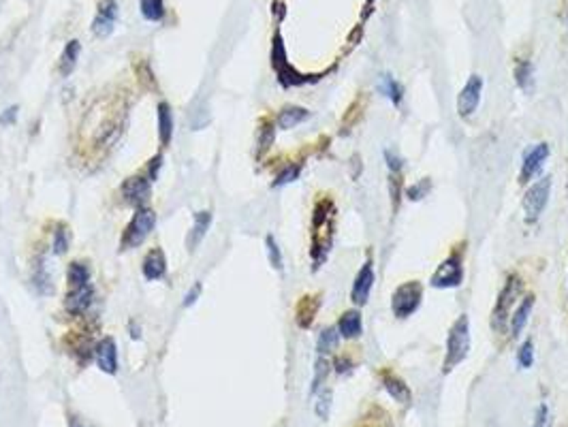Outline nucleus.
Segmentation results:
<instances>
[{"instance_id": "8", "label": "nucleus", "mask_w": 568, "mask_h": 427, "mask_svg": "<svg viewBox=\"0 0 568 427\" xmlns=\"http://www.w3.org/2000/svg\"><path fill=\"white\" fill-rule=\"evenodd\" d=\"M483 86H485V80L479 73H472L468 77V82L464 84V88L459 90V94H457V116L462 120L472 118L474 112L479 109L481 97H483Z\"/></svg>"}, {"instance_id": "21", "label": "nucleus", "mask_w": 568, "mask_h": 427, "mask_svg": "<svg viewBox=\"0 0 568 427\" xmlns=\"http://www.w3.org/2000/svg\"><path fill=\"white\" fill-rule=\"evenodd\" d=\"M383 387H385V391L395 399V401H400V404H410V399H413V391H410V387L400 378V376H395V374H389V372H383Z\"/></svg>"}, {"instance_id": "3", "label": "nucleus", "mask_w": 568, "mask_h": 427, "mask_svg": "<svg viewBox=\"0 0 568 427\" xmlns=\"http://www.w3.org/2000/svg\"><path fill=\"white\" fill-rule=\"evenodd\" d=\"M423 301V286L419 280H408L400 284L391 295V312L395 318H408L413 316Z\"/></svg>"}, {"instance_id": "7", "label": "nucleus", "mask_w": 568, "mask_h": 427, "mask_svg": "<svg viewBox=\"0 0 568 427\" xmlns=\"http://www.w3.org/2000/svg\"><path fill=\"white\" fill-rule=\"evenodd\" d=\"M549 197H551V178L549 175L538 178L528 188V193L523 197V214H525V220L530 225L540 218V214L545 212V207L549 203Z\"/></svg>"}, {"instance_id": "15", "label": "nucleus", "mask_w": 568, "mask_h": 427, "mask_svg": "<svg viewBox=\"0 0 568 427\" xmlns=\"http://www.w3.org/2000/svg\"><path fill=\"white\" fill-rule=\"evenodd\" d=\"M141 271H143V278L148 282H156L160 278H165L167 274V259H165V252L160 248H152L143 263H141Z\"/></svg>"}, {"instance_id": "30", "label": "nucleus", "mask_w": 568, "mask_h": 427, "mask_svg": "<svg viewBox=\"0 0 568 427\" xmlns=\"http://www.w3.org/2000/svg\"><path fill=\"white\" fill-rule=\"evenodd\" d=\"M273 137H275V129H273V124L263 122L261 129H258V139H256V156H263V154L271 148Z\"/></svg>"}, {"instance_id": "23", "label": "nucleus", "mask_w": 568, "mask_h": 427, "mask_svg": "<svg viewBox=\"0 0 568 427\" xmlns=\"http://www.w3.org/2000/svg\"><path fill=\"white\" fill-rule=\"evenodd\" d=\"M80 54H82V43H80L77 39H73V41H69V43L65 45L62 56H60V65H58L62 77H69V75L75 71L77 60H80Z\"/></svg>"}, {"instance_id": "22", "label": "nucleus", "mask_w": 568, "mask_h": 427, "mask_svg": "<svg viewBox=\"0 0 568 427\" xmlns=\"http://www.w3.org/2000/svg\"><path fill=\"white\" fill-rule=\"evenodd\" d=\"M319 306H321L319 297H312V295L302 297V301L297 303V310H295V320L302 329H308L312 325V320L319 312Z\"/></svg>"}, {"instance_id": "40", "label": "nucleus", "mask_w": 568, "mask_h": 427, "mask_svg": "<svg viewBox=\"0 0 568 427\" xmlns=\"http://www.w3.org/2000/svg\"><path fill=\"white\" fill-rule=\"evenodd\" d=\"M340 376H344V374H351L353 372V367H355V363H353V359L351 357H344V355H340L336 361H334V365H332Z\"/></svg>"}, {"instance_id": "33", "label": "nucleus", "mask_w": 568, "mask_h": 427, "mask_svg": "<svg viewBox=\"0 0 568 427\" xmlns=\"http://www.w3.org/2000/svg\"><path fill=\"white\" fill-rule=\"evenodd\" d=\"M69 244H71V233H69V227L65 225H58V229L54 231V244H52V250L54 254H65L69 250Z\"/></svg>"}, {"instance_id": "13", "label": "nucleus", "mask_w": 568, "mask_h": 427, "mask_svg": "<svg viewBox=\"0 0 568 427\" xmlns=\"http://www.w3.org/2000/svg\"><path fill=\"white\" fill-rule=\"evenodd\" d=\"M94 359L101 372L114 376L118 372V346L111 335H105L94 346Z\"/></svg>"}, {"instance_id": "27", "label": "nucleus", "mask_w": 568, "mask_h": 427, "mask_svg": "<svg viewBox=\"0 0 568 427\" xmlns=\"http://www.w3.org/2000/svg\"><path fill=\"white\" fill-rule=\"evenodd\" d=\"M338 342H340V331L338 327H325L321 333H319V340H317V352L319 355H327L332 350L338 348Z\"/></svg>"}, {"instance_id": "11", "label": "nucleus", "mask_w": 568, "mask_h": 427, "mask_svg": "<svg viewBox=\"0 0 568 427\" xmlns=\"http://www.w3.org/2000/svg\"><path fill=\"white\" fill-rule=\"evenodd\" d=\"M122 197L133 207H148V201L152 197V182L148 175H133L122 184Z\"/></svg>"}, {"instance_id": "19", "label": "nucleus", "mask_w": 568, "mask_h": 427, "mask_svg": "<svg viewBox=\"0 0 568 427\" xmlns=\"http://www.w3.org/2000/svg\"><path fill=\"white\" fill-rule=\"evenodd\" d=\"M156 112H158V141H160V148H169L171 139H173V112H171V105L167 101H160Z\"/></svg>"}, {"instance_id": "37", "label": "nucleus", "mask_w": 568, "mask_h": 427, "mask_svg": "<svg viewBox=\"0 0 568 427\" xmlns=\"http://www.w3.org/2000/svg\"><path fill=\"white\" fill-rule=\"evenodd\" d=\"M430 190H432V180H430V178H423V180H419L415 186H410V188L406 190V197H408L410 201H421V199H425V197L430 195Z\"/></svg>"}, {"instance_id": "17", "label": "nucleus", "mask_w": 568, "mask_h": 427, "mask_svg": "<svg viewBox=\"0 0 568 427\" xmlns=\"http://www.w3.org/2000/svg\"><path fill=\"white\" fill-rule=\"evenodd\" d=\"M532 308H534V295H525L513 310L510 314V320H508V329H510V335L517 337L521 335V331L525 329L528 320H530V314H532Z\"/></svg>"}, {"instance_id": "2", "label": "nucleus", "mask_w": 568, "mask_h": 427, "mask_svg": "<svg viewBox=\"0 0 568 427\" xmlns=\"http://www.w3.org/2000/svg\"><path fill=\"white\" fill-rule=\"evenodd\" d=\"M521 293V280L517 274H510L498 295V301L493 306V312H491V325L496 331H502L508 320H510V314L517 306V297Z\"/></svg>"}, {"instance_id": "26", "label": "nucleus", "mask_w": 568, "mask_h": 427, "mask_svg": "<svg viewBox=\"0 0 568 427\" xmlns=\"http://www.w3.org/2000/svg\"><path fill=\"white\" fill-rule=\"evenodd\" d=\"M515 84L523 90L530 92L534 84V67L530 60H517L515 65Z\"/></svg>"}, {"instance_id": "43", "label": "nucleus", "mask_w": 568, "mask_h": 427, "mask_svg": "<svg viewBox=\"0 0 568 427\" xmlns=\"http://www.w3.org/2000/svg\"><path fill=\"white\" fill-rule=\"evenodd\" d=\"M18 112H20L18 105L7 107L3 114H0V124H3V126H11V124H16V120H18Z\"/></svg>"}, {"instance_id": "42", "label": "nucleus", "mask_w": 568, "mask_h": 427, "mask_svg": "<svg viewBox=\"0 0 568 427\" xmlns=\"http://www.w3.org/2000/svg\"><path fill=\"white\" fill-rule=\"evenodd\" d=\"M201 293H203V284H201V282H197V284H195V286H192V288H190V291L184 295V303H182V306H184V308H190V306H195V303L199 301Z\"/></svg>"}, {"instance_id": "32", "label": "nucleus", "mask_w": 568, "mask_h": 427, "mask_svg": "<svg viewBox=\"0 0 568 427\" xmlns=\"http://www.w3.org/2000/svg\"><path fill=\"white\" fill-rule=\"evenodd\" d=\"M317 395H319V397H317V401H315V412H317L319 418L327 421V418H329V412H332V399H334V393H332L329 389H323V391H319Z\"/></svg>"}, {"instance_id": "24", "label": "nucleus", "mask_w": 568, "mask_h": 427, "mask_svg": "<svg viewBox=\"0 0 568 427\" xmlns=\"http://www.w3.org/2000/svg\"><path fill=\"white\" fill-rule=\"evenodd\" d=\"M67 282H69V288L90 284V267L86 263H82V261L69 263V267H67Z\"/></svg>"}, {"instance_id": "20", "label": "nucleus", "mask_w": 568, "mask_h": 427, "mask_svg": "<svg viewBox=\"0 0 568 427\" xmlns=\"http://www.w3.org/2000/svg\"><path fill=\"white\" fill-rule=\"evenodd\" d=\"M338 331H340V337H344V340H357L364 333L361 312L359 310H346L338 320Z\"/></svg>"}, {"instance_id": "35", "label": "nucleus", "mask_w": 568, "mask_h": 427, "mask_svg": "<svg viewBox=\"0 0 568 427\" xmlns=\"http://www.w3.org/2000/svg\"><path fill=\"white\" fill-rule=\"evenodd\" d=\"M300 173H302V165H289V167H284L278 175H275V180H273V188H280V186H287V184H291V182H295L297 178H300Z\"/></svg>"}, {"instance_id": "28", "label": "nucleus", "mask_w": 568, "mask_h": 427, "mask_svg": "<svg viewBox=\"0 0 568 427\" xmlns=\"http://www.w3.org/2000/svg\"><path fill=\"white\" fill-rule=\"evenodd\" d=\"M329 372H332V363H329V359H325L323 355H319V359H317V363H315V376H312V384H310V395H317V393L323 389V384H325Z\"/></svg>"}, {"instance_id": "9", "label": "nucleus", "mask_w": 568, "mask_h": 427, "mask_svg": "<svg viewBox=\"0 0 568 427\" xmlns=\"http://www.w3.org/2000/svg\"><path fill=\"white\" fill-rule=\"evenodd\" d=\"M549 154H551V150H549V146H547L545 141L532 146V148L523 154L521 169H519V184H530V182H534V180L540 175V171H542V167H545Z\"/></svg>"}, {"instance_id": "12", "label": "nucleus", "mask_w": 568, "mask_h": 427, "mask_svg": "<svg viewBox=\"0 0 568 427\" xmlns=\"http://www.w3.org/2000/svg\"><path fill=\"white\" fill-rule=\"evenodd\" d=\"M372 286H374V265L372 261L368 259L361 269L357 271L355 276V282H353V291H351V299L355 306H366L368 299H370V293H372Z\"/></svg>"}, {"instance_id": "44", "label": "nucleus", "mask_w": 568, "mask_h": 427, "mask_svg": "<svg viewBox=\"0 0 568 427\" xmlns=\"http://www.w3.org/2000/svg\"><path fill=\"white\" fill-rule=\"evenodd\" d=\"M131 337L133 340H139L141 335H139V327H133V323H131Z\"/></svg>"}, {"instance_id": "16", "label": "nucleus", "mask_w": 568, "mask_h": 427, "mask_svg": "<svg viewBox=\"0 0 568 427\" xmlns=\"http://www.w3.org/2000/svg\"><path fill=\"white\" fill-rule=\"evenodd\" d=\"M209 225H212V212L203 210V212H197L195 214L192 227H190V231L186 235V248H188V252H195L199 248V244L203 242V237L209 231Z\"/></svg>"}, {"instance_id": "36", "label": "nucleus", "mask_w": 568, "mask_h": 427, "mask_svg": "<svg viewBox=\"0 0 568 427\" xmlns=\"http://www.w3.org/2000/svg\"><path fill=\"white\" fill-rule=\"evenodd\" d=\"M517 363L523 369H530L534 365V342L532 340H523V344L517 348Z\"/></svg>"}, {"instance_id": "5", "label": "nucleus", "mask_w": 568, "mask_h": 427, "mask_svg": "<svg viewBox=\"0 0 568 427\" xmlns=\"http://www.w3.org/2000/svg\"><path fill=\"white\" fill-rule=\"evenodd\" d=\"M156 227V212L152 207H139L135 212V216L131 218L129 227L124 229V235H122V250H129V248H137L146 242V237L154 231Z\"/></svg>"}, {"instance_id": "29", "label": "nucleus", "mask_w": 568, "mask_h": 427, "mask_svg": "<svg viewBox=\"0 0 568 427\" xmlns=\"http://www.w3.org/2000/svg\"><path fill=\"white\" fill-rule=\"evenodd\" d=\"M141 16L148 22H160L165 18V3L163 0H141Z\"/></svg>"}, {"instance_id": "18", "label": "nucleus", "mask_w": 568, "mask_h": 427, "mask_svg": "<svg viewBox=\"0 0 568 427\" xmlns=\"http://www.w3.org/2000/svg\"><path fill=\"white\" fill-rule=\"evenodd\" d=\"M310 118V112L306 107H297V105H287L282 107V112L275 118V126L280 131H291L295 126H300L302 122H306Z\"/></svg>"}, {"instance_id": "14", "label": "nucleus", "mask_w": 568, "mask_h": 427, "mask_svg": "<svg viewBox=\"0 0 568 427\" xmlns=\"http://www.w3.org/2000/svg\"><path fill=\"white\" fill-rule=\"evenodd\" d=\"M92 301H94V286L92 284L75 286V288H69V293L65 297V310L73 316H82L88 312Z\"/></svg>"}, {"instance_id": "38", "label": "nucleus", "mask_w": 568, "mask_h": 427, "mask_svg": "<svg viewBox=\"0 0 568 427\" xmlns=\"http://www.w3.org/2000/svg\"><path fill=\"white\" fill-rule=\"evenodd\" d=\"M553 425V416H551V410L547 404H540L536 408V414H534V421H532V427H551Z\"/></svg>"}, {"instance_id": "10", "label": "nucleus", "mask_w": 568, "mask_h": 427, "mask_svg": "<svg viewBox=\"0 0 568 427\" xmlns=\"http://www.w3.org/2000/svg\"><path fill=\"white\" fill-rule=\"evenodd\" d=\"M118 16H120V7H118L116 0H101L99 9H97V16L92 20L94 37H99V39L109 37L114 33V28H116Z\"/></svg>"}, {"instance_id": "45", "label": "nucleus", "mask_w": 568, "mask_h": 427, "mask_svg": "<svg viewBox=\"0 0 568 427\" xmlns=\"http://www.w3.org/2000/svg\"><path fill=\"white\" fill-rule=\"evenodd\" d=\"M71 427H84L82 423H77V421H71Z\"/></svg>"}, {"instance_id": "31", "label": "nucleus", "mask_w": 568, "mask_h": 427, "mask_svg": "<svg viewBox=\"0 0 568 427\" xmlns=\"http://www.w3.org/2000/svg\"><path fill=\"white\" fill-rule=\"evenodd\" d=\"M33 282H35V286L39 288V293H41V295H48V293H52V291H54V288H52V278L48 276L43 261H39V263L35 265Z\"/></svg>"}, {"instance_id": "6", "label": "nucleus", "mask_w": 568, "mask_h": 427, "mask_svg": "<svg viewBox=\"0 0 568 427\" xmlns=\"http://www.w3.org/2000/svg\"><path fill=\"white\" fill-rule=\"evenodd\" d=\"M271 65L275 69V75H278V82L284 86V88H293V86H302L306 84V75H302L300 71H295L289 60H287V52H284V43H282V37L280 33H275L273 37V48H271Z\"/></svg>"}, {"instance_id": "1", "label": "nucleus", "mask_w": 568, "mask_h": 427, "mask_svg": "<svg viewBox=\"0 0 568 427\" xmlns=\"http://www.w3.org/2000/svg\"><path fill=\"white\" fill-rule=\"evenodd\" d=\"M468 350H470V318H468V314H462L455 318V323L449 329L442 372L444 374L453 372L468 357Z\"/></svg>"}, {"instance_id": "4", "label": "nucleus", "mask_w": 568, "mask_h": 427, "mask_svg": "<svg viewBox=\"0 0 568 427\" xmlns=\"http://www.w3.org/2000/svg\"><path fill=\"white\" fill-rule=\"evenodd\" d=\"M464 282V250H453L432 274L430 284L434 288H457Z\"/></svg>"}, {"instance_id": "34", "label": "nucleus", "mask_w": 568, "mask_h": 427, "mask_svg": "<svg viewBox=\"0 0 568 427\" xmlns=\"http://www.w3.org/2000/svg\"><path fill=\"white\" fill-rule=\"evenodd\" d=\"M265 248H267V259H269V265L275 269V271H282L284 265H282V252H280V246L275 242L273 235H267L265 237Z\"/></svg>"}, {"instance_id": "41", "label": "nucleus", "mask_w": 568, "mask_h": 427, "mask_svg": "<svg viewBox=\"0 0 568 427\" xmlns=\"http://www.w3.org/2000/svg\"><path fill=\"white\" fill-rule=\"evenodd\" d=\"M160 167H163V154H156V156H152L150 158V163H148V180L150 182H154L156 178H158V171H160Z\"/></svg>"}, {"instance_id": "25", "label": "nucleus", "mask_w": 568, "mask_h": 427, "mask_svg": "<svg viewBox=\"0 0 568 427\" xmlns=\"http://www.w3.org/2000/svg\"><path fill=\"white\" fill-rule=\"evenodd\" d=\"M378 88H381V92L398 107V105H402V99H404V88H402V84L395 80V77H391L389 73H385L383 77H381V84H378Z\"/></svg>"}, {"instance_id": "46", "label": "nucleus", "mask_w": 568, "mask_h": 427, "mask_svg": "<svg viewBox=\"0 0 568 427\" xmlns=\"http://www.w3.org/2000/svg\"><path fill=\"white\" fill-rule=\"evenodd\" d=\"M566 24H568V18H566Z\"/></svg>"}, {"instance_id": "39", "label": "nucleus", "mask_w": 568, "mask_h": 427, "mask_svg": "<svg viewBox=\"0 0 568 427\" xmlns=\"http://www.w3.org/2000/svg\"><path fill=\"white\" fill-rule=\"evenodd\" d=\"M385 161H387V167H389L391 175H400V173H402L404 163H402V158H400L393 150H385Z\"/></svg>"}]
</instances>
